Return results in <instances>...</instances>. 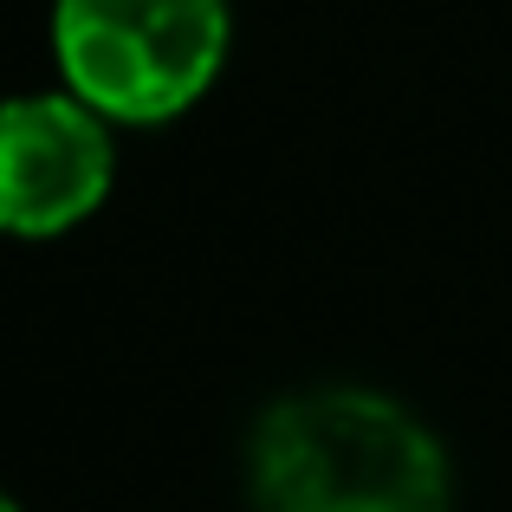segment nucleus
Returning <instances> with one entry per match:
<instances>
[{"label":"nucleus","instance_id":"3","mask_svg":"<svg viewBox=\"0 0 512 512\" xmlns=\"http://www.w3.org/2000/svg\"><path fill=\"white\" fill-rule=\"evenodd\" d=\"M111 130L78 91H26L0 104V234L59 240L91 221L117 182Z\"/></svg>","mask_w":512,"mask_h":512},{"label":"nucleus","instance_id":"4","mask_svg":"<svg viewBox=\"0 0 512 512\" xmlns=\"http://www.w3.org/2000/svg\"><path fill=\"white\" fill-rule=\"evenodd\" d=\"M0 512H20V500H13V493H7V487H0Z\"/></svg>","mask_w":512,"mask_h":512},{"label":"nucleus","instance_id":"2","mask_svg":"<svg viewBox=\"0 0 512 512\" xmlns=\"http://www.w3.org/2000/svg\"><path fill=\"white\" fill-rule=\"evenodd\" d=\"M234 46L227 0H52L59 85L111 124H175Z\"/></svg>","mask_w":512,"mask_h":512},{"label":"nucleus","instance_id":"1","mask_svg":"<svg viewBox=\"0 0 512 512\" xmlns=\"http://www.w3.org/2000/svg\"><path fill=\"white\" fill-rule=\"evenodd\" d=\"M247 480L260 512H448L454 500L435 428L357 383L279 396L253 428Z\"/></svg>","mask_w":512,"mask_h":512}]
</instances>
